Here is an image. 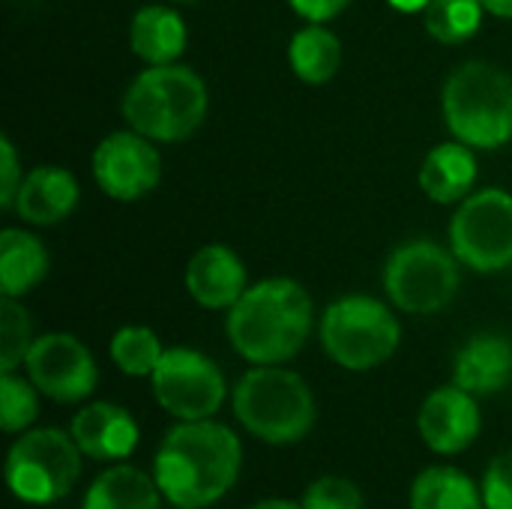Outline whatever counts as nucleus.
I'll list each match as a JSON object with an SVG mask.
<instances>
[{"mask_svg": "<svg viewBox=\"0 0 512 509\" xmlns=\"http://www.w3.org/2000/svg\"><path fill=\"white\" fill-rule=\"evenodd\" d=\"M78 450L84 453V459L93 462H126L138 441H141V429L135 423V417L114 402H87L69 426Z\"/></svg>", "mask_w": 512, "mask_h": 509, "instance_id": "nucleus-14", "label": "nucleus"}, {"mask_svg": "<svg viewBox=\"0 0 512 509\" xmlns=\"http://www.w3.org/2000/svg\"><path fill=\"white\" fill-rule=\"evenodd\" d=\"M183 285L198 306L213 309V312H219V309L228 312L249 288L246 264L231 246L207 243L189 258Z\"/></svg>", "mask_w": 512, "mask_h": 509, "instance_id": "nucleus-15", "label": "nucleus"}, {"mask_svg": "<svg viewBox=\"0 0 512 509\" xmlns=\"http://www.w3.org/2000/svg\"><path fill=\"white\" fill-rule=\"evenodd\" d=\"M162 501L165 498L153 474L117 462L90 483L81 509H162Z\"/></svg>", "mask_w": 512, "mask_h": 509, "instance_id": "nucleus-20", "label": "nucleus"}, {"mask_svg": "<svg viewBox=\"0 0 512 509\" xmlns=\"http://www.w3.org/2000/svg\"><path fill=\"white\" fill-rule=\"evenodd\" d=\"M186 42H189L186 21L177 9L153 3V6H141L132 15L129 45L135 57H141L144 63L150 66L177 63V57L186 51Z\"/></svg>", "mask_w": 512, "mask_h": 509, "instance_id": "nucleus-19", "label": "nucleus"}, {"mask_svg": "<svg viewBox=\"0 0 512 509\" xmlns=\"http://www.w3.org/2000/svg\"><path fill=\"white\" fill-rule=\"evenodd\" d=\"M243 447L231 426L210 420L177 423L165 432L153 477L174 509H207L219 504L240 480Z\"/></svg>", "mask_w": 512, "mask_h": 509, "instance_id": "nucleus-1", "label": "nucleus"}, {"mask_svg": "<svg viewBox=\"0 0 512 509\" xmlns=\"http://www.w3.org/2000/svg\"><path fill=\"white\" fill-rule=\"evenodd\" d=\"M171 3H195V0H171Z\"/></svg>", "mask_w": 512, "mask_h": 509, "instance_id": "nucleus-35", "label": "nucleus"}, {"mask_svg": "<svg viewBox=\"0 0 512 509\" xmlns=\"http://www.w3.org/2000/svg\"><path fill=\"white\" fill-rule=\"evenodd\" d=\"M477 183L474 147L462 141H444L432 147L420 165V189L438 204H462Z\"/></svg>", "mask_w": 512, "mask_h": 509, "instance_id": "nucleus-18", "label": "nucleus"}, {"mask_svg": "<svg viewBox=\"0 0 512 509\" xmlns=\"http://www.w3.org/2000/svg\"><path fill=\"white\" fill-rule=\"evenodd\" d=\"M450 249L474 273L512 267V195L504 189L471 192L450 219Z\"/></svg>", "mask_w": 512, "mask_h": 509, "instance_id": "nucleus-9", "label": "nucleus"}, {"mask_svg": "<svg viewBox=\"0 0 512 509\" xmlns=\"http://www.w3.org/2000/svg\"><path fill=\"white\" fill-rule=\"evenodd\" d=\"M411 509H486L483 489L459 468L432 465L411 483Z\"/></svg>", "mask_w": 512, "mask_h": 509, "instance_id": "nucleus-22", "label": "nucleus"}, {"mask_svg": "<svg viewBox=\"0 0 512 509\" xmlns=\"http://www.w3.org/2000/svg\"><path fill=\"white\" fill-rule=\"evenodd\" d=\"M417 432L423 444L438 456H459L483 432V414L477 396L456 384L432 390L417 414Z\"/></svg>", "mask_w": 512, "mask_h": 509, "instance_id": "nucleus-13", "label": "nucleus"}, {"mask_svg": "<svg viewBox=\"0 0 512 509\" xmlns=\"http://www.w3.org/2000/svg\"><path fill=\"white\" fill-rule=\"evenodd\" d=\"M318 336L324 354L336 366L348 372H369L384 366L396 354L402 342V327L381 300L348 294L324 309Z\"/></svg>", "mask_w": 512, "mask_h": 509, "instance_id": "nucleus-6", "label": "nucleus"}, {"mask_svg": "<svg viewBox=\"0 0 512 509\" xmlns=\"http://www.w3.org/2000/svg\"><path fill=\"white\" fill-rule=\"evenodd\" d=\"M21 180H24V174L18 168V153L12 147L9 135H3L0 138V207L3 210H12Z\"/></svg>", "mask_w": 512, "mask_h": 509, "instance_id": "nucleus-30", "label": "nucleus"}, {"mask_svg": "<svg viewBox=\"0 0 512 509\" xmlns=\"http://www.w3.org/2000/svg\"><path fill=\"white\" fill-rule=\"evenodd\" d=\"M246 509H303L300 504H294V501H285V498H264V501H258V504H252V507Z\"/></svg>", "mask_w": 512, "mask_h": 509, "instance_id": "nucleus-34", "label": "nucleus"}, {"mask_svg": "<svg viewBox=\"0 0 512 509\" xmlns=\"http://www.w3.org/2000/svg\"><path fill=\"white\" fill-rule=\"evenodd\" d=\"M108 354H111V363L123 375H129V378H150L156 372L165 348H162L159 336L150 327L129 324V327H120L111 336Z\"/></svg>", "mask_w": 512, "mask_h": 509, "instance_id": "nucleus-25", "label": "nucleus"}, {"mask_svg": "<svg viewBox=\"0 0 512 509\" xmlns=\"http://www.w3.org/2000/svg\"><path fill=\"white\" fill-rule=\"evenodd\" d=\"M315 303L288 276L255 282L228 309L225 333L231 348L252 366H282L294 360L312 336Z\"/></svg>", "mask_w": 512, "mask_h": 509, "instance_id": "nucleus-2", "label": "nucleus"}, {"mask_svg": "<svg viewBox=\"0 0 512 509\" xmlns=\"http://www.w3.org/2000/svg\"><path fill=\"white\" fill-rule=\"evenodd\" d=\"M384 291L408 315H435L459 291V258L432 240L402 243L384 264Z\"/></svg>", "mask_w": 512, "mask_h": 509, "instance_id": "nucleus-8", "label": "nucleus"}, {"mask_svg": "<svg viewBox=\"0 0 512 509\" xmlns=\"http://www.w3.org/2000/svg\"><path fill=\"white\" fill-rule=\"evenodd\" d=\"M288 3L306 24H327L336 15H342L351 0H288Z\"/></svg>", "mask_w": 512, "mask_h": 509, "instance_id": "nucleus-31", "label": "nucleus"}, {"mask_svg": "<svg viewBox=\"0 0 512 509\" xmlns=\"http://www.w3.org/2000/svg\"><path fill=\"white\" fill-rule=\"evenodd\" d=\"M486 509H512V450L498 453L480 480Z\"/></svg>", "mask_w": 512, "mask_h": 509, "instance_id": "nucleus-29", "label": "nucleus"}, {"mask_svg": "<svg viewBox=\"0 0 512 509\" xmlns=\"http://www.w3.org/2000/svg\"><path fill=\"white\" fill-rule=\"evenodd\" d=\"M288 63L303 84H327L336 78L342 63V42L324 24L300 27L288 42Z\"/></svg>", "mask_w": 512, "mask_h": 509, "instance_id": "nucleus-23", "label": "nucleus"}, {"mask_svg": "<svg viewBox=\"0 0 512 509\" xmlns=\"http://www.w3.org/2000/svg\"><path fill=\"white\" fill-rule=\"evenodd\" d=\"M48 276V249L24 228L0 231V291L3 297H24Z\"/></svg>", "mask_w": 512, "mask_h": 509, "instance_id": "nucleus-21", "label": "nucleus"}, {"mask_svg": "<svg viewBox=\"0 0 512 509\" xmlns=\"http://www.w3.org/2000/svg\"><path fill=\"white\" fill-rule=\"evenodd\" d=\"M153 396L165 414L177 423L210 420L228 399V384L222 369L195 348H165L156 372L150 375Z\"/></svg>", "mask_w": 512, "mask_h": 509, "instance_id": "nucleus-10", "label": "nucleus"}, {"mask_svg": "<svg viewBox=\"0 0 512 509\" xmlns=\"http://www.w3.org/2000/svg\"><path fill=\"white\" fill-rule=\"evenodd\" d=\"M486 6V12L498 15V18H512V0H480Z\"/></svg>", "mask_w": 512, "mask_h": 509, "instance_id": "nucleus-32", "label": "nucleus"}, {"mask_svg": "<svg viewBox=\"0 0 512 509\" xmlns=\"http://www.w3.org/2000/svg\"><path fill=\"white\" fill-rule=\"evenodd\" d=\"M24 369L36 390L60 405H78L90 399L99 384V369L90 348L72 333L36 336Z\"/></svg>", "mask_w": 512, "mask_h": 509, "instance_id": "nucleus-11", "label": "nucleus"}, {"mask_svg": "<svg viewBox=\"0 0 512 509\" xmlns=\"http://www.w3.org/2000/svg\"><path fill=\"white\" fill-rule=\"evenodd\" d=\"M486 6L480 0H429L423 21L426 33L444 45H462L483 27Z\"/></svg>", "mask_w": 512, "mask_h": 509, "instance_id": "nucleus-24", "label": "nucleus"}, {"mask_svg": "<svg viewBox=\"0 0 512 509\" xmlns=\"http://www.w3.org/2000/svg\"><path fill=\"white\" fill-rule=\"evenodd\" d=\"M99 189L114 201H138L162 180V156L156 141L135 129L105 135L90 159Z\"/></svg>", "mask_w": 512, "mask_h": 509, "instance_id": "nucleus-12", "label": "nucleus"}, {"mask_svg": "<svg viewBox=\"0 0 512 509\" xmlns=\"http://www.w3.org/2000/svg\"><path fill=\"white\" fill-rule=\"evenodd\" d=\"M78 207V180L60 165H39L24 174L12 213L27 225L48 228L63 222Z\"/></svg>", "mask_w": 512, "mask_h": 509, "instance_id": "nucleus-16", "label": "nucleus"}, {"mask_svg": "<svg viewBox=\"0 0 512 509\" xmlns=\"http://www.w3.org/2000/svg\"><path fill=\"white\" fill-rule=\"evenodd\" d=\"M231 408L240 426L270 447L303 441L318 420L312 387L285 366H252L234 384Z\"/></svg>", "mask_w": 512, "mask_h": 509, "instance_id": "nucleus-4", "label": "nucleus"}, {"mask_svg": "<svg viewBox=\"0 0 512 509\" xmlns=\"http://www.w3.org/2000/svg\"><path fill=\"white\" fill-rule=\"evenodd\" d=\"M450 135L474 150H498L512 141V75L495 63L456 66L441 93Z\"/></svg>", "mask_w": 512, "mask_h": 509, "instance_id": "nucleus-5", "label": "nucleus"}, {"mask_svg": "<svg viewBox=\"0 0 512 509\" xmlns=\"http://www.w3.org/2000/svg\"><path fill=\"white\" fill-rule=\"evenodd\" d=\"M396 12H426L429 0H387Z\"/></svg>", "mask_w": 512, "mask_h": 509, "instance_id": "nucleus-33", "label": "nucleus"}, {"mask_svg": "<svg viewBox=\"0 0 512 509\" xmlns=\"http://www.w3.org/2000/svg\"><path fill=\"white\" fill-rule=\"evenodd\" d=\"M129 129L156 144L186 141L207 117V87L201 75L180 63L150 66L135 75L120 99Z\"/></svg>", "mask_w": 512, "mask_h": 509, "instance_id": "nucleus-3", "label": "nucleus"}, {"mask_svg": "<svg viewBox=\"0 0 512 509\" xmlns=\"http://www.w3.org/2000/svg\"><path fill=\"white\" fill-rule=\"evenodd\" d=\"M36 342L27 309L15 297L0 300V372H15L24 366L30 345Z\"/></svg>", "mask_w": 512, "mask_h": 509, "instance_id": "nucleus-27", "label": "nucleus"}, {"mask_svg": "<svg viewBox=\"0 0 512 509\" xmlns=\"http://www.w3.org/2000/svg\"><path fill=\"white\" fill-rule=\"evenodd\" d=\"M512 378V342L501 333L471 336L453 360V384L471 396H495Z\"/></svg>", "mask_w": 512, "mask_h": 509, "instance_id": "nucleus-17", "label": "nucleus"}, {"mask_svg": "<svg viewBox=\"0 0 512 509\" xmlns=\"http://www.w3.org/2000/svg\"><path fill=\"white\" fill-rule=\"evenodd\" d=\"M81 459L72 432L63 429H27L6 453V486L15 501L27 507H51L63 501L78 477Z\"/></svg>", "mask_w": 512, "mask_h": 509, "instance_id": "nucleus-7", "label": "nucleus"}, {"mask_svg": "<svg viewBox=\"0 0 512 509\" xmlns=\"http://www.w3.org/2000/svg\"><path fill=\"white\" fill-rule=\"evenodd\" d=\"M303 509H366V498L363 489L348 480V477H318L306 486L303 498H300Z\"/></svg>", "mask_w": 512, "mask_h": 509, "instance_id": "nucleus-28", "label": "nucleus"}, {"mask_svg": "<svg viewBox=\"0 0 512 509\" xmlns=\"http://www.w3.org/2000/svg\"><path fill=\"white\" fill-rule=\"evenodd\" d=\"M39 390L30 378L15 372H0V429L6 435H21L33 429L39 417Z\"/></svg>", "mask_w": 512, "mask_h": 509, "instance_id": "nucleus-26", "label": "nucleus"}]
</instances>
